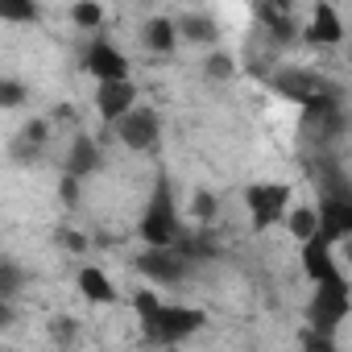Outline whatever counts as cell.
I'll use <instances>...</instances> for the list:
<instances>
[{
  "mask_svg": "<svg viewBox=\"0 0 352 352\" xmlns=\"http://www.w3.org/2000/svg\"><path fill=\"white\" fill-rule=\"evenodd\" d=\"M208 315L199 307H187V302H162L153 315L141 319V331H145V344L153 348H170V344H183L191 340L195 331H204Z\"/></svg>",
  "mask_w": 352,
  "mask_h": 352,
  "instance_id": "6da1fadb",
  "label": "cell"
},
{
  "mask_svg": "<svg viewBox=\"0 0 352 352\" xmlns=\"http://www.w3.org/2000/svg\"><path fill=\"white\" fill-rule=\"evenodd\" d=\"M137 232H141V241H145L149 249H174V241L183 236L179 204H174L166 179H157V187H153V195H149V204H145V216H141V228H137Z\"/></svg>",
  "mask_w": 352,
  "mask_h": 352,
  "instance_id": "7a4b0ae2",
  "label": "cell"
},
{
  "mask_svg": "<svg viewBox=\"0 0 352 352\" xmlns=\"http://www.w3.org/2000/svg\"><path fill=\"white\" fill-rule=\"evenodd\" d=\"M348 294H352L348 290V278L344 282H319L315 294H311V302H307V327L331 336L348 319V311H352V298Z\"/></svg>",
  "mask_w": 352,
  "mask_h": 352,
  "instance_id": "3957f363",
  "label": "cell"
},
{
  "mask_svg": "<svg viewBox=\"0 0 352 352\" xmlns=\"http://www.w3.org/2000/svg\"><path fill=\"white\" fill-rule=\"evenodd\" d=\"M245 204H249V216H253V228L265 232L274 224L286 220V208H290V187L282 183H253L245 191Z\"/></svg>",
  "mask_w": 352,
  "mask_h": 352,
  "instance_id": "277c9868",
  "label": "cell"
},
{
  "mask_svg": "<svg viewBox=\"0 0 352 352\" xmlns=\"http://www.w3.org/2000/svg\"><path fill=\"white\" fill-rule=\"evenodd\" d=\"M270 83H274L286 100H298V104H311V100H319V96H340V87H336V83H327V79H323V75H315V71H298V67L278 71Z\"/></svg>",
  "mask_w": 352,
  "mask_h": 352,
  "instance_id": "5b68a950",
  "label": "cell"
},
{
  "mask_svg": "<svg viewBox=\"0 0 352 352\" xmlns=\"http://www.w3.org/2000/svg\"><path fill=\"white\" fill-rule=\"evenodd\" d=\"M116 137H120L129 149L145 153V149L157 145V137H162V120H157L153 108H141V104H137L133 112H124V116L116 120Z\"/></svg>",
  "mask_w": 352,
  "mask_h": 352,
  "instance_id": "8992f818",
  "label": "cell"
},
{
  "mask_svg": "<svg viewBox=\"0 0 352 352\" xmlns=\"http://www.w3.org/2000/svg\"><path fill=\"white\" fill-rule=\"evenodd\" d=\"M83 71H87L91 79H100V83H120V79H129V58H124L112 42L96 38V42L83 50Z\"/></svg>",
  "mask_w": 352,
  "mask_h": 352,
  "instance_id": "52a82bcc",
  "label": "cell"
},
{
  "mask_svg": "<svg viewBox=\"0 0 352 352\" xmlns=\"http://www.w3.org/2000/svg\"><path fill=\"white\" fill-rule=\"evenodd\" d=\"M133 265H137L153 286H179V282L187 278V270H191L179 253H174V249H145Z\"/></svg>",
  "mask_w": 352,
  "mask_h": 352,
  "instance_id": "ba28073f",
  "label": "cell"
},
{
  "mask_svg": "<svg viewBox=\"0 0 352 352\" xmlns=\"http://www.w3.org/2000/svg\"><path fill=\"white\" fill-rule=\"evenodd\" d=\"M315 216H319V241L323 245H340V241H348V232H352V199H323L319 208H315Z\"/></svg>",
  "mask_w": 352,
  "mask_h": 352,
  "instance_id": "9c48e42d",
  "label": "cell"
},
{
  "mask_svg": "<svg viewBox=\"0 0 352 352\" xmlns=\"http://www.w3.org/2000/svg\"><path fill=\"white\" fill-rule=\"evenodd\" d=\"M137 108V87H133V79H120V83H100L96 87V112H100V120L104 124H116L124 112H133Z\"/></svg>",
  "mask_w": 352,
  "mask_h": 352,
  "instance_id": "30bf717a",
  "label": "cell"
},
{
  "mask_svg": "<svg viewBox=\"0 0 352 352\" xmlns=\"http://www.w3.org/2000/svg\"><path fill=\"white\" fill-rule=\"evenodd\" d=\"M302 270H307V278H311L315 286H319V282H344V270L336 265L331 245H323L319 236L302 241Z\"/></svg>",
  "mask_w": 352,
  "mask_h": 352,
  "instance_id": "8fae6325",
  "label": "cell"
},
{
  "mask_svg": "<svg viewBox=\"0 0 352 352\" xmlns=\"http://www.w3.org/2000/svg\"><path fill=\"white\" fill-rule=\"evenodd\" d=\"M311 179H315V187H319V204L323 199H352V187H348V174H344V166L336 162V157H315V166H311Z\"/></svg>",
  "mask_w": 352,
  "mask_h": 352,
  "instance_id": "7c38bea8",
  "label": "cell"
},
{
  "mask_svg": "<svg viewBox=\"0 0 352 352\" xmlns=\"http://www.w3.org/2000/svg\"><path fill=\"white\" fill-rule=\"evenodd\" d=\"M100 170V145L87 137V133H79L75 141H71V149H67V162H63V174H71V179H87V174H96Z\"/></svg>",
  "mask_w": 352,
  "mask_h": 352,
  "instance_id": "4fadbf2b",
  "label": "cell"
},
{
  "mask_svg": "<svg viewBox=\"0 0 352 352\" xmlns=\"http://www.w3.org/2000/svg\"><path fill=\"white\" fill-rule=\"evenodd\" d=\"M307 38H311L315 46H340V42H344V21H340V13H336L331 5H315Z\"/></svg>",
  "mask_w": 352,
  "mask_h": 352,
  "instance_id": "5bb4252c",
  "label": "cell"
},
{
  "mask_svg": "<svg viewBox=\"0 0 352 352\" xmlns=\"http://www.w3.org/2000/svg\"><path fill=\"white\" fill-rule=\"evenodd\" d=\"M257 21L270 30L274 46H282V42H294V34H298L290 5H257Z\"/></svg>",
  "mask_w": 352,
  "mask_h": 352,
  "instance_id": "9a60e30c",
  "label": "cell"
},
{
  "mask_svg": "<svg viewBox=\"0 0 352 352\" xmlns=\"http://www.w3.org/2000/svg\"><path fill=\"white\" fill-rule=\"evenodd\" d=\"M46 141H50V124H46V120H30V124L17 133V141H13V157H17V162H38L42 149H46Z\"/></svg>",
  "mask_w": 352,
  "mask_h": 352,
  "instance_id": "2e32d148",
  "label": "cell"
},
{
  "mask_svg": "<svg viewBox=\"0 0 352 352\" xmlns=\"http://www.w3.org/2000/svg\"><path fill=\"white\" fill-rule=\"evenodd\" d=\"M79 290H83V298H87V302H96V307L116 302V290H112V282L104 278V270H100V265H83V270H79Z\"/></svg>",
  "mask_w": 352,
  "mask_h": 352,
  "instance_id": "e0dca14e",
  "label": "cell"
},
{
  "mask_svg": "<svg viewBox=\"0 0 352 352\" xmlns=\"http://www.w3.org/2000/svg\"><path fill=\"white\" fill-rule=\"evenodd\" d=\"M141 42L153 54H170L174 46H179V30H174V21H166V17H153V21L141 25Z\"/></svg>",
  "mask_w": 352,
  "mask_h": 352,
  "instance_id": "ac0fdd59",
  "label": "cell"
},
{
  "mask_svg": "<svg viewBox=\"0 0 352 352\" xmlns=\"http://www.w3.org/2000/svg\"><path fill=\"white\" fill-rule=\"evenodd\" d=\"M174 30H179V38H187V42H199V46H208V42H216V21L208 17V13H187L179 25H174Z\"/></svg>",
  "mask_w": 352,
  "mask_h": 352,
  "instance_id": "d6986e66",
  "label": "cell"
},
{
  "mask_svg": "<svg viewBox=\"0 0 352 352\" xmlns=\"http://www.w3.org/2000/svg\"><path fill=\"white\" fill-rule=\"evenodd\" d=\"M286 232L302 245V241H311L315 232H319V216H315V208H294V212H286Z\"/></svg>",
  "mask_w": 352,
  "mask_h": 352,
  "instance_id": "ffe728a7",
  "label": "cell"
},
{
  "mask_svg": "<svg viewBox=\"0 0 352 352\" xmlns=\"http://www.w3.org/2000/svg\"><path fill=\"white\" fill-rule=\"evenodd\" d=\"M42 9L34 0H0V21H9V25H34Z\"/></svg>",
  "mask_w": 352,
  "mask_h": 352,
  "instance_id": "44dd1931",
  "label": "cell"
},
{
  "mask_svg": "<svg viewBox=\"0 0 352 352\" xmlns=\"http://www.w3.org/2000/svg\"><path fill=\"white\" fill-rule=\"evenodd\" d=\"M71 21H75L79 30H96V25L104 21V9L96 5V0H79V5H71Z\"/></svg>",
  "mask_w": 352,
  "mask_h": 352,
  "instance_id": "7402d4cb",
  "label": "cell"
},
{
  "mask_svg": "<svg viewBox=\"0 0 352 352\" xmlns=\"http://www.w3.org/2000/svg\"><path fill=\"white\" fill-rule=\"evenodd\" d=\"M21 282H25L21 265H13V261H0V302H9V298L21 290Z\"/></svg>",
  "mask_w": 352,
  "mask_h": 352,
  "instance_id": "603a6c76",
  "label": "cell"
},
{
  "mask_svg": "<svg viewBox=\"0 0 352 352\" xmlns=\"http://www.w3.org/2000/svg\"><path fill=\"white\" fill-rule=\"evenodd\" d=\"M298 348H302V352H340L336 336H323V331H311V327L298 331Z\"/></svg>",
  "mask_w": 352,
  "mask_h": 352,
  "instance_id": "cb8c5ba5",
  "label": "cell"
},
{
  "mask_svg": "<svg viewBox=\"0 0 352 352\" xmlns=\"http://www.w3.org/2000/svg\"><path fill=\"white\" fill-rule=\"evenodd\" d=\"M204 71H208V79H232V75H236V58H232L228 50H220V54H212V58L204 63Z\"/></svg>",
  "mask_w": 352,
  "mask_h": 352,
  "instance_id": "d4e9b609",
  "label": "cell"
},
{
  "mask_svg": "<svg viewBox=\"0 0 352 352\" xmlns=\"http://www.w3.org/2000/svg\"><path fill=\"white\" fill-rule=\"evenodd\" d=\"M25 96H30V87L21 79H0V108H17V104H25Z\"/></svg>",
  "mask_w": 352,
  "mask_h": 352,
  "instance_id": "484cf974",
  "label": "cell"
},
{
  "mask_svg": "<svg viewBox=\"0 0 352 352\" xmlns=\"http://www.w3.org/2000/svg\"><path fill=\"white\" fill-rule=\"evenodd\" d=\"M133 307H137V319H145V315H153L162 307V298L153 290H141V294H133Z\"/></svg>",
  "mask_w": 352,
  "mask_h": 352,
  "instance_id": "4316f807",
  "label": "cell"
},
{
  "mask_svg": "<svg viewBox=\"0 0 352 352\" xmlns=\"http://www.w3.org/2000/svg\"><path fill=\"white\" fill-rule=\"evenodd\" d=\"M79 187H83L79 179H71V174H63V204H67V208H75V204H79Z\"/></svg>",
  "mask_w": 352,
  "mask_h": 352,
  "instance_id": "83f0119b",
  "label": "cell"
},
{
  "mask_svg": "<svg viewBox=\"0 0 352 352\" xmlns=\"http://www.w3.org/2000/svg\"><path fill=\"white\" fill-rule=\"evenodd\" d=\"M212 212H216V199H212L208 191H199V195H195V216H204V220H212Z\"/></svg>",
  "mask_w": 352,
  "mask_h": 352,
  "instance_id": "f1b7e54d",
  "label": "cell"
},
{
  "mask_svg": "<svg viewBox=\"0 0 352 352\" xmlns=\"http://www.w3.org/2000/svg\"><path fill=\"white\" fill-rule=\"evenodd\" d=\"M58 241H63L67 249H83V245H87V241H83V236H75L71 228H63V232H58Z\"/></svg>",
  "mask_w": 352,
  "mask_h": 352,
  "instance_id": "f546056e",
  "label": "cell"
},
{
  "mask_svg": "<svg viewBox=\"0 0 352 352\" xmlns=\"http://www.w3.org/2000/svg\"><path fill=\"white\" fill-rule=\"evenodd\" d=\"M9 319H13V311H9V302H0V327H5Z\"/></svg>",
  "mask_w": 352,
  "mask_h": 352,
  "instance_id": "4dcf8cb0",
  "label": "cell"
}]
</instances>
